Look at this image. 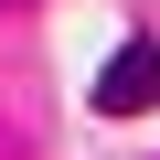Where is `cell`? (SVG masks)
<instances>
[{"instance_id": "cell-1", "label": "cell", "mask_w": 160, "mask_h": 160, "mask_svg": "<svg viewBox=\"0 0 160 160\" xmlns=\"http://www.w3.org/2000/svg\"><path fill=\"white\" fill-rule=\"evenodd\" d=\"M139 107H160V43H149V32L118 43L107 75H96V118H139Z\"/></svg>"}]
</instances>
